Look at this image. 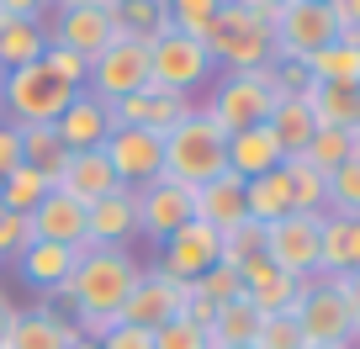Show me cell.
Returning a JSON list of instances; mask_svg holds the SVG:
<instances>
[{"mask_svg":"<svg viewBox=\"0 0 360 349\" xmlns=\"http://www.w3.org/2000/svg\"><path fill=\"white\" fill-rule=\"evenodd\" d=\"M143 265L133 259V249H85L75 265V281H69V312L75 328L85 338H101L117 323L122 302L133 296Z\"/></svg>","mask_w":360,"mask_h":349,"instance_id":"obj_1","label":"cell"},{"mask_svg":"<svg viewBox=\"0 0 360 349\" xmlns=\"http://www.w3.org/2000/svg\"><path fill=\"white\" fill-rule=\"evenodd\" d=\"M217 175H228V133L202 106H191V112L165 133V180L202 191Z\"/></svg>","mask_w":360,"mask_h":349,"instance_id":"obj_2","label":"cell"},{"mask_svg":"<svg viewBox=\"0 0 360 349\" xmlns=\"http://www.w3.org/2000/svg\"><path fill=\"white\" fill-rule=\"evenodd\" d=\"M207 53H212L217 74H255V69H270L276 64V22L244 11L238 0H228L217 11L212 32L202 37Z\"/></svg>","mask_w":360,"mask_h":349,"instance_id":"obj_3","label":"cell"},{"mask_svg":"<svg viewBox=\"0 0 360 349\" xmlns=\"http://www.w3.org/2000/svg\"><path fill=\"white\" fill-rule=\"evenodd\" d=\"M292 317L302 323L307 344H339V349L360 344V317H355V307H349L339 275H313V281H302V296H297Z\"/></svg>","mask_w":360,"mask_h":349,"instance_id":"obj_4","label":"cell"},{"mask_svg":"<svg viewBox=\"0 0 360 349\" xmlns=\"http://www.w3.org/2000/svg\"><path fill=\"white\" fill-rule=\"evenodd\" d=\"M202 112L223 127L228 138L249 133V127H265L270 112H276V91H270V69H255V74H217L207 85Z\"/></svg>","mask_w":360,"mask_h":349,"instance_id":"obj_5","label":"cell"},{"mask_svg":"<svg viewBox=\"0 0 360 349\" xmlns=\"http://www.w3.org/2000/svg\"><path fill=\"white\" fill-rule=\"evenodd\" d=\"M69 96H79V91H69L43 58L27 69H11L6 74V122L11 127H53L64 117Z\"/></svg>","mask_w":360,"mask_h":349,"instance_id":"obj_6","label":"cell"},{"mask_svg":"<svg viewBox=\"0 0 360 349\" xmlns=\"http://www.w3.org/2000/svg\"><path fill=\"white\" fill-rule=\"evenodd\" d=\"M43 32L53 48H69L75 58H101L117 43V0H90V6H53L43 16Z\"/></svg>","mask_w":360,"mask_h":349,"instance_id":"obj_7","label":"cell"},{"mask_svg":"<svg viewBox=\"0 0 360 349\" xmlns=\"http://www.w3.org/2000/svg\"><path fill=\"white\" fill-rule=\"evenodd\" d=\"M148 79L165 85V91H180V96H196L217 79V64L207 53L202 37H186V32H165L148 43Z\"/></svg>","mask_w":360,"mask_h":349,"instance_id":"obj_8","label":"cell"},{"mask_svg":"<svg viewBox=\"0 0 360 349\" xmlns=\"http://www.w3.org/2000/svg\"><path fill=\"white\" fill-rule=\"evenodd\" d=\"M318 233H323V212H286L265 228V259L292 281H313L318 275Z\"/></svg>","mask_w":360,"mask_h":349,"instance_id":"obj_9","label":"cell"},{"mask_svg":"<svg viewBox=\"0 0 360 349\" xmlns=\"http://www.w3.org/2000/svg\"><path fill=\"white\" fill-rule=\"evenodd\" d=\"M148 85V43H133V37H117L101 58H90V74H85V91L96 101L117 106L127 96H138Z\"/></svg>","mask_w":360,"mask_h":349,"instance_id":"obj_10","label":"cell"},{"mask_svg":"<svg viewBox=\"0 0 360 349\" xmlns=\"http://www.w3.org/2000/svg\"><path fill=\"white\" fill-rule=\"evenodd\" d=\"M339 32H345V27H339L334 6H318V0H292V6L276 16V58H297V64H307V58L323 53Z\"/></svg>","mask_w":360,"mask_h":349,"instance_id":"obj_11","label":"cell"},{"mask_svg":"<svg viewBox=\"0 0 360 349\" xmlns=\"http://www.w3.org/2000/svg\"><path fill=\"white\" fill-rule=\"evenodd\" d=\"M101 154H106V164H112L117 185H127V191H143L148 180L165 175V138L148 133V127H112Z\"/></svg>","mask_w":360,"mask_h":349,"instance_id":"obj_12","label":"cell"},{"mask_svg":"<svg viewBox=\"0 0 360 349\" xmlns=\"http://www.w3.org/2000/svg\"><path fill=\"white\" fill-rule=\"evenodd\" d=\"M217 254H223V233L191 217L186 228H175V233L159 244V265L154 270H165L169 281H180V286H191V281H202V275L217 265Z\"/></svg>","mask_w":360,"mask_h":349,"instance_id":"obj_13","label":"cell"},{"mask_svg":"<svg viewBox=\"0 0 360 349\" xmlns=\"http://www.w3.org/2000/svg\"><path fill=\"white\" fill-rule=\"evenodd\" d=\"M196 217V191L191 185H175V180H148L143 191H138V233L154 238V244H165L175 228H186Z\"/></svg>","mask_w":360,"mask_h":349,"instance_id":"obj_14","label":"cell"},{"mask_svg":"<svg viewBox=\"0 0 360 349\" xmlns=\"http://www.w3.org/2000/svg\"><path fill=\"white\" fill-rule=\"evenodd\" d=\"M191 96H180V91H165V85H154L148 79L138 96H127V101H117L112 106V127H148V133H159L165 138L169 127L180 122V117L191 112Z\"/></svg>","mask_w":360,"mask_h":349,"instance_id":"obj_15","label":"cell"},{"mask_svg":"<svg viewBox=\"0 0 360 349\" xmlns=\"http://www.w3.org/2000/svg\"><path fill=\"white\" fill-rule=\"evenodd\" d=\"M180 291L186 286L180 281H169L165 270H143L138 275V286H133V296L122 302V312H117V323H127V328H165L169 317H180Z\"/></svg>","mask_w":360,"mask_h":349,"instance_id":"obj_16","label":"cell"},{"mask_svg":"<svg viewBox=\"0 0 360 349\" xmlns=\"http://www.w3.org/2000/svg\"><path fill=\"white\" fill-rule=\"evenodd\" d=\"M37 244H64V249H90V206H79L69 191H48L43 206L27 217Z\"/></svg>","mask_w":360,"mask_h":349,"instance_id":"obj_17","label":"cell"},{"mask_svg":"<svg viewBox=\"0 0 360 349\" xmlns=\"http://www.w3.org/2000/svg\"><path fill=\"white\" fill-rule=\"evenodd\" d=\"M53 133H58V143H64L69 154L101 148L106 138H112V106L96 101L90 91H79V96H69V106H64V117L53 122Z\"/></svg>","mask_w":360,"mask_h":349,"instance_id":"obj_18","label":"cell"},{"mask_svg":"<svg viewBox=\"0 0 360 349\" xmlns=\"http://www.w3.org/2000/svg\"><path fill=\"white\" fill-rule=\"evenodd\" d=\"M79 254L85 249H64V244H27L22 254L11 259L16 265V275H22L32 291H43V296H53V291H64L69 281H75V265H79Z\"/></svg>","mask_w":360,"mask_h":349,"instance_id":"obj_19","label":"cell"},{"mask_svg":"<svg viewBox=\"0 0 360 349\" xmlns=\"http://www.w3.org/2000/svg\"><path fill=\"white\" fill-rule=\"evenodd\" d=\"M138 238V191L117 185L90 206V249H127Z\"/></svg>","mask_w":360,"mask_h":349,"instance_id":"obj_20","label":"cell"},{"mask_svg":"<svg viewBox=\"0 0 360 349\" xmlns=\"http://www.w3.org/2000/svg\"><path fill=\"white\" fill-rule=\"evenodd\" d=\"M75 338H79V328L69 323L64 312H53V307H32V312L11 317L0 349H69Z\"/></svg>","mask_w":360,"mask_h":349,"instance_id":"obj_21","label":"cell"},{"mask_svg":"<svg viewBox=\"0 0 360 349\" xmlns=\"http://www.w3.org/2000/svg\"><path fill=\"white\" fill-rule=\"evenodd\" d=\"M238 286H244V302H249V307H259V312H292L297 296H302V281L281 275L265 254L249 259L244 270H238Z\"/></svg>","mask_w":360,"mask_h":349,"instance_id":"obj_22","label":"cell"},{"mask_svg":"<svg viewBox=\"0 0 360 349\" xmlns=\"http://www.w3.org/2000/svg\"><path fill=\"white\" fill-rule=\"evenodd\" d=\"M53 191H69L79 206H96L101 196L117 191V175H112L101 148H85V154H69V169H64V180H58Z\"/></svg>","mask_w":360,"mask_h":349,"instance_id":"obj_23","label":"cell"},{"mask_svg":"<svg viewBox=\"0 0 360 349\" xmlns=\"http://www.w3.org/2000/svg\"><path fill=\"white\" fill-rule=\"evenodd\" d=\"M286 159L276 148V138H270V127H249V133L228 138V175H238V180H259V175H270Z\"/></svg>","mask_w":360,"mask_h":349,"instance_id":"obj_24","label":"cell"},{"mask_svg":"<svg viewBox=\"0 0 360 349\" xmlns=\"http://www.w3.org/2000/svg\"><path fill=\"white\" fill-rule=\"evenodd\" d=\"M196 223L217 228V233H228V228L244 223V180H238V175L207 180L202 191H196Z\"/></svg>","mask_w":360,"mask_h":349,"instance_id":"obj_25","label":"cell"},{"mask_svg":"<svg viewBox=\"0 0 360 349\" xmlns=\"http://www.w3.org/2000/svg\"><path fill=\"white\" fill-rule=\"evenodd\" d=\"M270 138H276V148H281V159H302L307 143H313L318 133V117H313V101H276V112H270Z\"/></svg>","mask_w":360,"mask_h":349,"instance_id":"obj_26","label":"cell"},{"mask_svg":"<svg viewBox=\"0 0 360 349\" xmlns=\"http://www.w3.org/2000/svg\"><path fill=\"white\" fill-rule=\"evenodd\" d=\"M259 323H265V312L249 307L244 296H238V302L217 307V317L207 323V344H212V349H255Z\"/></svg>","mask_w":360,"mask_h":349,"instance_id":"obj_27","label":"cell"},{"mask_svg":"<svg viewBox=\"0 0 360 349\" xmlns=\"http://www.w3.org/2000/svg\"><path fill=\"white\" fill-rule=\"evenodd\" d=\"M307 74H313L318 85H360V32L345 27L323 53L307 58Z\"/></svg>","mask_w":360,"mask_h":349,"instance_id":"obj_28","label":"cell"},{"mask_svg":"<svg viewBox=\"0 0 360 349\" xmlns=\"http://www.w3.org/2000/svg\"><path fill=\"white\" fill-rule=\"evenodd\" d=\"M16 133H22V164H27V169H37L48 185L64 180V169H69V148L58 143L53 127H16Z\"/></svg>","mask_w":360,"mask_h":349,"instance_id":"obj_29","label":"cell"},{"mask_svg":"<svg viewBox=\"0 0 360 349\" xmlns=\"http://www.w3.org/2000/svg\"><path fill=\"white\" fill-rule=\"evenodd\" d=\"M292 212V191H286V175L281 169H270L259 180H244V217L259 228H270L276 217Z\"/></svg>","mask_w":360,"mask_h":349,"instance_id":"obj_30","label":"cell"},{"mask_svg":"<svg viewBox=\"0 0 360 349\" xmlns=\"http://www.w3.org/2000/svg\"><path fill=\"white\" fill-rule=\"evenodd\" d=\"M48 53V32L43 22H0V74L27 69Z\"/></svg>","mask_w":360,"mask_h":349,"instance_id":"obj_31","label":"cell"},{"mask_svg":"<svg viewBox=\"0 0 360 349\" xmlns=\"http://www.w3.org/2000/svg\"><path fill=\"white\" fill-rule=\"evenodd\" d=\"M286 175V191H292V212H328V175L323 169H313L307 159H286L281 164Z\"/></svg>","mask_w":360,"mask_h":349,"instance_id":"obj_32","label":"cell"},{"mask_svg":"<svg viewBox=\"0 0 360 349\" xmlns=\"http://www.w3.org/2000/svg\"><path fill=\"white\" fill-rule=\"evenodd\" d=\"M313 117H318V127H349V133H360V85H318Z\"/></svg>","mask_w":360,"mask_h":349,"instance_id":"obj_33","label":"cell"},{"mask_svg":"<svg viewBox=\"0 0 360 349\" xmlns=\"http://www.w3.org/2000/svg\"><path fill=\"white\" fill-rule=\"evenodd\" d=\"M117 32L133 43H154L169 32L165 22V0H117Z\"/></svg>","mask_w":360,"mask_h":349,"instance_id":"obj_34","label":"cell"},{"mask_svg":"<svg viewBox=\"0 0 360 349\" xmlns=\"http://www.w3.org/2000/svg\"><path fill=\"white\" fill-rule=\"evenodd\" d=\"M355 154H360V133H349V127H318L302 159L313 169H323V175H334V169L345 164V159H355Z\"/></svg>","mask_w":360,"mask_h":349,"instance_id":"obj_35","label":"cell"},{"mask_svg":"<svg viewBox=\"0 0 360 349\" xmlns=\"http://www.w3.org/2000/svg\"><path fill=\"white\" fill-rule=\"evenodd\" d=\"M53 191V185L37 175V169H27V164H16L6 180H0V202H6V212L11 217H32L37 206H43V196Z\"/></svg>","mask_w":360,"mask_h":349,"instance_id":"obj_36","label":"cell"},{"mask_svg":"<svg viewBox=\"0 0 360 349\" xmlns=\"http://www.w3.org/2000/svg\"><path fill=\"white\" fill-rule=\"evenodd\" d=\"M223 6H228V0H165V22H169V32L207 37Z\"/></svg>","mask_w":360,"mask_h":349,"instance_id":"obj_37","label":"cell"},{"mask_svg":"<svg viewBox=\"0 0 360 349\" xmlns=\"http://www.w3.org/2000/svg\"><path fill=\"white\" fill-rule=\"evenodd\" d=\"M265 254V228L259 223H238V228H228L223 233V254H217V265H228V270H244L249 259H259Z\"/></svg>","mask_w":360,"mask_h":349,"instance_id":"obj_38","label":"cell"},{"mask_svg":"<svg viewBox=\"0 0 360 349\" xmlns=\"http://www.w3.org/2000/svg\"><path fill=\"white\" fill-rule=\"evenodd\" d=\"M328 212H334V217H349V223L360 217V154L345 159V164L328 175Z\"/></svg>","mask_w":360,"mask_h":349,"instance_id":"obj_39","label":"cell"},{"mask_svg":"<svg viewBox=\"0 0 360 349\" xmlns=\"http://www.w3.org/2000/svg\"><path fill=\"white\" fill-rule=\"evenodd\" d=\"M255 349H307L302 338V323H297L292 312H265V323H259V338Z\"/></svg>","mask_w":360,"mask_h":349,"instance_id":"obj_40","label":"cell"},{"mask_svg":"<svg viewBox=\"0 0 360 349\" xmlns=\"http://www.w3.org/2000/svg\"><path fill=\"white\" fill-rule=\"evenodd\" d=\"M154 349H212V344H207V328L186 323V317H169L165 328H154Z\"/></svg>","mask_w":360,"mask_h":349,"instance_id":"obj_41","label":"cell"},{"mask_svg":"<svg viewBox=\"0 0 360 349\" xmlns=\"http://www.w3.org/2000/svg\"><path fill=\"white\" fill-rule=\"evenodd\" d=\"M43 64L53 69L58 79H64L69 91H85V74H90V64H85V58H75V53H69V48H53V43H48Z\"/></svg>","mask_w":360,"mask_h":349,"instance_id":"obj_42","label":"cell"},{"mask_svg":"<svg viewBox=\"0 0 360 349\" xmlns=\"http://www.w3.org/2000/svg\"><path fill=\"white\" fill-rule=\"evenodd\" d=\"M196 286H202V291L212 296L217 307H228V302H238V296H244V286H238V270H228V265H212V270H207Z\"/></svg>","mask_w":360,"mask_h":349,"instance_id":"obj_43","label":"cell"},{"mask_svg":"<svg viewBox=\"0 0 360 349\" xmlns=\"http://www.w3.org/2000/svg\"><path fill=\"white\" fill-rule=\"evenodd\" d=\"M180 317H186V323H196V328H207V323L217 317V302H212V296H207L202 286L191 281L186 291H180Z\"/></svg>","mask_w":360,"mask_h":349,"instance_id":"obj_44","label":"cell"},{"mask_svg":"<svg viewBox=\"0 0 360 349\" xmlns=\"http://www.w3.org/2000/svg\"><path fill=\"white\" fill-rule=\"evenodd\" d=\"M32 244V228H27V217H0V265H6V259H16L22 254V249Z\"/></svg>","mask_w":360,"mask_h":349,"instance_id":"obj_45","label":"cell"},{"mask_svg":"<svg viewBox=\"0 0 360 349\" xmlns=\"http://www.w3.org/2000/svg\"><path fill=\"white\" fill-rule=\"evenodd\" d=\"M101 349H154V334L148 328H127V323H112L101 334Z\"/></svg>","mask_w":360,"mask_h":349,"instance_id":"obj_46","label":"cell"},{"mask_svg":"<svg viewBox=\"0 0 360 349\" xmlns=\"http://www.w3.org/2000/svg\"><path fill=\"white\" fill-rule=\"evenodd\" d=\"M53 0H0V22H43Z\"/></svg>","mask_w":360,"mask_h":349,"instance_id":"obj_47","label":"cell"},{"mask_svg":"<svg viewBox=\"0 0 360 349\" xmlns=\"http://www.w3.org/2000/svg\"><path fill=\"white\" fill-rule=\"evenodd\" d=\"M16 164H22V133H16L11 122H0V180H6Z\"/></svg>","mask_w":360,"mask_h":349,"instance_id":"obj_48","label":"cell"},{"mask_svg":"<svg viewBox=\"0 0 360 349\" xmlns=\"http://www.w3.org/2000/svg\"><path fill=\"white\" fill-rule=\"evenodd\" d=\"M238 6H244V11H255V16H265V22H276L292 0H238Z\"/></svg>","mask_w":360,"mask_h":349,"instance_id":"obj_49","label":"cell"},{"mask_svg":"<svg viewBox=\"0 0 360 349\" xmlns=\"http://www.w3.org/2000/svg\"><path fill=\"white\" fill-rule=\"evenodd\" d=\"M334 16H339V27L360 32V0H334Z\"/></svg>","mask_w":360,"mask_h":349,"instance_id":"obj_50","label":"cell"},{"mask_svg":"<svg viewBox=\"0 0 360 349\" xmlns=\"http://www.w3.org/2000/svg\"><path fill=\"white\" fill-rule=\"evenodd\" d=\"M345 275H360V217L349 223V259H345Z\"/></svg>","mask_w":360,"mask_h":349,"instance_id":"obj_51","label":"cell"},{"mask_svg":"<svg viewBox=\"0 0 360 349\" xmlns=\"http://www.w3.org/2000/svg\"><path fill=\"white\" fill-rule=\"evenodd\" d=\"M16 312H22V307H16L6 291H0V338H6V328H11V317H16Z\"/></svg>","mask_w":360,"mask_h":349,"instance_id":"obj_52","label":"cell"},{"mask_svg":"<svg viewBox=\"0 0 360 349\" xmlns=\"http://www.w3.org/2000/svg\"><path fill=\"white\" fill-rule=\"evenodd\" d=\"M339 286H345L349 307H355V317H360V275H339Z\"/></svg>","mask_w":360,"mask_h":349,"instance_id":"obj_53","label":"cell"},{"mask_svg":"<svg viewBox=\"0 0 360 349\" xmlns=\"http://www.w3.org/2000/svg\"><path fill=\"white\" fill-rule=\"evenodd\" d=\"M69 349H101V338H85V334H79V338H75Z\"/></svg>","mask_w":360,"mask_h":349,"instance_id":"obj_54","label":"cell"},{"mask_svg":"<svg viewBox=\"0 0 360 349\" xmlns=\"http://www.w3.org/2000/svg\"><path fill=\"white\" fill-rule=\"evenodd\" d=\"M0 122H6V74H0Z\"/></svg>","mask_w":360,"mask_h":349,"instance_id":"obj_55","label":"cell"},{"mask_svg":"<svg viewBox=\"0 0 360 349\" xmlns=\"http://www.w3.org/2000/svg\"><path fill=\"white\" fill-rule=\"evenodd\" d=\"M53 6H90V0H53Z\"/></svg>","mask_w":360,"mask_h":349,"instance_id":"obj_56","label":"cell"},{"mask_svg":"<svg viewBox=\"0 0 360 349\" xmlns=\"http://www.w3.org/2000/svg\"><path fill=\"white\" fill-rule=\"evenodd\" d=\"M307 349H339V344H307ZM355 349H360V344H355Z\"/></svg>","mask_w":360,"mask_h":349,"instance_id":"obj_57","label":"cell"},{"mask_svg":"<svg viewBox=\"0 0 360 349\" xmlns=\"http://www.w3.org/2000/svg\"><path fill=\"white\" fill-rule=\"evenodd\" d=\"M318 6H334V0H318Z\"/></svg>","mask_w":360,"mask_h":349,"instance_id":"obj_58","label":"cell"},{"mask_svg":"<svg viewBox=\"0 0 360 349\" xmlns=\"http://www.w3.org/2000/svg\"><path fill=\"white\" fill-rule=\"evenodd\" d=\"M0 217H6V202H0Z\"/></svg>","mask_w":360,"mask_h":349,"instance_id":"obj_59","label":"cell"}]
</instances>
